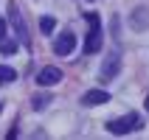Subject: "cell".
<instances>
[{
    "instance_id": "10",
    "label": "cell",
    "mask_w": 149,
    "mask_h": 140,
    "mask_svg": "<svg viewBox=\"0 0 149 140\" xmlns=\"http://www.w3.org/2000/svg\"><path fill=\"white\" fill-rule=\"evenodd\" d=\"M54 28H56V20H54V17H42V20H40V31L45 34V37L54 34Z\"/></svg>"
},
{
    "instance_id": "9",
    "label": "cell",
    "mask_w": 149,
    "mask_h": 140,
    "mask_svg": "<svg viewBox=\"0 0 149 140\" xmlns=\"http://www.w3.org/2000/svg\"><path fill=\"white\" fill-rule=\"evenodd\" d=\"M48 104H51V92H48V95H45V92H40V95H34V98H31V107L37 109V112H40V109H45Z\"/></svg>"
},
{
    "instance_id": "6",
    "label": "cell",
    "mask_w": 149,
    "mask_h": 140,
    "mask_svg": "<svg viewBox=\"0 0 149 140\" xmlns=\"http://www.w3.org/2000/svg\"><path fill=\"white\" fill-rule=\"evenodd\" d=\"M107 101H110V92L107 90H87L82 95L84 107H101V104H107Z\"/></svg>"
},
{
    "instance_id": "1",
    "label": "cell",
    "mask_w": 149,
    "mask_h": 140,
    "mask_svg": "<svg viewBox=\"0 0 149 140\" xmlns=\"http://www.w3.org/2000/svg\"><path fill=\"white\" fill-rule=\"evenodd\" d=\"M84 20H87V25H90V34H87V39H84L82 53H84V56H93V53H99V50H101V20H99L96 11L84 14Z\"/></svg>"
},
{
    "instance_id": "5",
    "label": "cell",
    "mask_w": 149,
    "mask_h": 140,
    "mask_svg": "<svg viewBox=\"0 0 149 140\" xmlns=\"http://www.w3.org/2000/svg\"><path fill=\"white\" fill-rule=\"evenodd\" d=\"M59 81H62V70L54 67V65L42 67L40 73H37V84H40V87H54V84H59Z\"/></svg>"
},
{
    "instance_id": "11",
    "label": "cell",
    "mask_w": 149,
    "mask_h": 140,
    "mask_svg": "<svg viewBox=\"0 0 149 140\" xmlns=\"http://www.w3.org/2000/svg\"><path fill=\"white\" fill-rule=\"evenodd\" d=\"M17 50V42H3L0 39V53H14Z\"/></svg>"
},
{
    "instance_id": "3",
    "label": "cell",
    "mask_w": 149,
    "mask_h": 140,
    "mask_svg": "<svg viewBox=\"0 0 149 140\" xmlns=\"http://www.w3.org/2000/svg\"><path fill=\"white\" fill-rule=\"evenodd\" d=\"M8 20H11V25H14L17 39H20V42H25V39H28V28H25V20H23L20 8H17L14 3H8Z\"/></svg>"
},
{
    "instance_id": "8",
    "label": "cell",
    "mask_w": 149,
    "mask_h": 140,
    "mask_svg": "<svg viewBox=\"0 0 149 140\" xmlns=\"http://www.w3.org/2000/svg\"><path fill=\"white\" fill-rule=\"evenodd\" d=\"M14 79H17V73L11 70V67H8V65H0V87H3V84H11Z\"/></svg>"
},
{
    "instance_id": "4",
    "label": "cell",
    "mask_w": 149,
    "mask_h": 140,
    "mask_svg": "<svg viewBox=\"0 0 149 140\" xmlns=\"http://www.w3.org/2000/svg\"><path fill=\"white\" fill-rule=\"evenodd\" d=\"M76 48V34L65 31V34H59L56 42H54V53H59V56H70Z\"/></svg>"
},
{
    "instance_id": "12",
    "label": "cell",
    "mask_w": 149,
    "mask_h": 140,
    "mask_svg": "<svg viewBox=\"0 0 149 140\" xmlns=\"http://www.w3.org/2000/svg\"><path fill=\"white\" fill-rule=\"evenodd\" d=\"M6 37V23H3V17H0V39Z\"/></svg>"
},
{
    "instance_id": "13",
    "label": "cell",
    "mask_w": 149,
    "mask_h": 140,
    "mask_svg": "<svg viewBox=\"0 0 149 140\" xmlns=\"http://www.w3.org/2000/svg\"><path fill=\"white\" fill-rule=\"evenodd\" d=\"M0 109H3V104H0Z\"/></svg>"
},
{
    "instance_id": "14",
    "label": "cell",
    "mask_w": 149,
    "mask_h": 140,
    "mask_svg": "<svg viewBox=\"0 0 149 140\" xmlns=\"http://www.w3.org/2000/svg\"><path fill=\"white\" fill-rule=\"evenodd\" d=\"M90 3H93V0H90Z\"/></svg>"
},
{
    "instance_id": "2",
    "label": "cell",
    "mask_w": 149,
    "mask_h": 140,
    "mask_svg": "<svg viewBox=\"0 0 149 140\" xmlns=\"http://www.w3.org/2000/svg\"><path fill=\"white\" fill-rule=\"evenodd\" d=\"M138 129H143V118L135 115V112H130V115H124V118L107 121V132L110 134H130V132H138Z\"/></svg>"
},
{
    "instance_id": "7",
    "label": "cell",
    "mask_w": 149,
    "mask_h": 140,
    "mask_svg": "<svg viewBox=\"0 0 149 140\" xmlns=\"http://www.w3.org/2000/svg\"><path fill=\"white\" fill-rule=\"evenodd\" d=\"M118 70H121V56H118L116 50H113V53L104 59V67H101V79H113V76H118Z\"/></svg>"
}]
</instances>
